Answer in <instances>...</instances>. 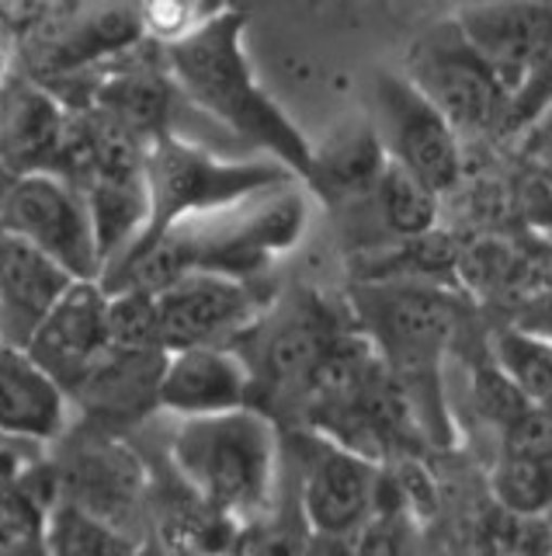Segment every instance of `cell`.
I'll return each instance as SVG.
<instances>
[{
    "instance_id": "1",
    "label": "cell",
    "mask_w": 552,
    "mask_h": 556,
    "mask_svg": "<svg viewBox=\"0 0 552 556\" xmlns=\"http://www.w3.org/2000/svg\"><path fill=\"white\" fill-rule=\"evenodd\" d=\"M303 223L306 205L292 185L257 191L233 205L184 216L146 237L108 275L112 282H105V289L157 295L184 275H227L244 282L247 271L261 268L268 257L288 251L299 240Z\"/></svg>"
},
{
    "instance_id": "2",
    "label": "cell",
    "mask_w": 552,
    "mask_h": 556,
    "mask_svg": "<svg viewBox=\"0 0 552 556\" xmlns=\"http://www.w3.org/2000/svg\"><path fill=\"white\" fill-rule=\"evenodd\" d=\"M240 35H244L240 14L216 8V14L202 28L167 46L170 74L202 112H209L236 136H244L247 143L271 153V161H279L285 170L309 178L313 153L279 104L257 87Z\"/></svg>"
},
{
    "instance_id": "3",
    "label": "cell",
    "mask_w": 552,
    "mask_h": 556,
    "mask_svg": "<svg viewBox=\"0 0 552 556\" xmlns=\"http://www.w3.org/2000/svg\"><path fill=\"white\" fill-rule=\"evenodd\" d=\"M170 473L233 526L268 515L282 483V442L261 410L184 417L170 431Z\"/></svg>"
},
{
    "instance_id": "4",
    "label": "cell",
    "mask_w": 552,
    "mask_h": 556,
    "mask_svg": "<svg viewBox=\"0 0 552 556\" xmlns=\"http://www.w3.org/2000/svg\"><path fill=\"white\" fill-rule=\"evenodd\" d=\"M296 181L279 161H216L192 143L175 136H161L146 150V188H150V233L167 230L184 216L209 213L219 205H233L257 191H271ZM143 237V240H146Z\"/></svg>"
},
{
    "instance_id": "5",
    "label": "cell",
    "mask_w": 552,
    "mask_h": 556,
    "mask_svg": "<svg viewBox=\"0 0 552 556\" xmlns=\"http://www.w3.org/2000/svg\"><path fill=\"white\" fill-rule=\"evenodd\" d=\"M0 230L60 265L74 282H101V248L84 191L63 174L14 178L0 199Z\"/></svg>"
},
{
    "instance_id": "6",
    "label": "cell",
    "mask_w": 552,
    "mask_h": 556,
    "mask_svg": "<svg viewBox=\"0 0 552 556\" xmlns=\"http://www.w3.org/2000/svg\"><path fill=\"white\" fill-rule=\"evenodd\" d=\"M410 84L435 104L441 118L462 132H500L508 94L455 22L431 28L410 52Z\"/></svg>"
},
{
    "instance_id": "7",
    "label": "cell",
    "mask_w": 552,
    "mask_h": 556,
    "mask_svg": "<svg viewBox=\"0 0 552 556\" xmlns=\"http://www.w3.org/2000/svg\"><path fill=\"white\" fill-rule=\"evenodd\" d=\"M375 109L383 122L389 161L424 181L435 195L448 191L462 174V147L455 129L441 118L418 87L400 77H383L375 87Z\"/></svg>"
},
{
    "instance_id": "8",
    "label": "cell",
    "mask_w": 552,
    "mask_h": 556,
    "mask_svg": "<svg viewBox=\"0 0 552 556\" xmlns=\"http://www.w3.org/2000/svg\"><path fill=\"white\" fill-rule=\"evenodd\" d=\"M358 303L369 334L383 344L389 362H400L410 372L438 362L459 320L455 300L435 286H375L361 292Z\"/></svg>"
},
{
    "instance_id": "9",
    "label": "cell",
    "mask_w": 552,
    "mask_h": 556,
    "mask_svg": "<svg viewBox=\"0 0 552 556\" xmlns=\"http://www.w3.org/2000/svg\"><path fill=\"white\" fill-rule=\"evenodd\" d=\"M108 292L101 282H74L49 309L25 352L63 393H74L108 352Z\"/></svg>"
},
{
    "instance_id": "10",
    "label": "cell",
    "mask_w": 552,
    "mask_h": 556,
    "mask_svg": "<svg viewBox=\"0 0 552 556\" xmlns=\"http://www.w3.org/2000/svg\"><path fill=\"white\" fill-rule=\"evenodd\" d=\"M153 300H157L164 352L227 348L222 341L233 338L254 313L251 289L227 275H184Z\"/></svg>"
},
{
    "instance_id": "11",
    "label": "cell",
    "mask_w": 552,
    "mask_h": 556,
    "mask_svg": "<svg viewBox=\"0 0 552 556\" xmlns=\"http://www.w3.org/2000/svg\"><path fill=\"white\" fill-rule=\"evenodd\" d=\"M375 491L378 477L369 456H358L337 442H323L306 459L299 511L309 532L351 535L369 526Z\"/></svg>"
},
{
    "instance_id": "12",
    "label": "cell",
    "mask_w": 552,
    "mask_h": 556,
    "mask_svg": "<svg viewBox=\"0 0 552 556\" xmlns=\"http://www.w3.org/2000/svg\"><path fill=\"white\" fill-rule=\"evenodd\" d=\"M455 25L511 98L552 42V4H473L455 11Z\"/></svg>"
},
{
    "instance_id": "13",
    "label": "cell",
    "mask_w": 552,
    "mask_h": 556,
    "mask_svg": "<svg viewBox=\"0 0 552 556\" xmlns=\"http://www.w3.org/2000/svg\"><path fill=\"white\" fill-rule=\"evenodd\" d=\"M254 376L230 348H181L167 352L157 404L170 414L213 417L251 407Z\"/></svg>"
},
{
    "instance_id": "14",
    "label": "cell",
    "mask_w": 552,
    "mask_h": 556,
    "mask_svg": "<svg viewBox=\"0 0 552 556\" xmlns=\"http://www.w3.org/2000/svg\"><path fill=\"white\" fill-rule=\"evenodd\" d=\"M74 278L28 243L0 230V341L28 348Z\"/></svg>"
},
{
    "instance_id": "15",
    "label": "cell",
    "mask_w": 552,
    "mask_h": 556,
    "mask_svg": "<svg viewBox=\"0 0 552 556\" xmlns=\"http://www.w3.org/2000/svg\"><path fill=\"white\" fill-rule=\"evenodd\" d=\"M63 486L60 501L88 511L105 526L123 529L132 508H143V466L136 463L123 445L98 442L91 448L74 452L63 473H56V491Z\"/></svg>"
},
{
    "instance_id": "16",
    "label": "cell",
    "mask_w": 552,
    "mask_h": 556,
    "mask_svg": "<svg viewBox=\"0 0 552 556\" xmlns=\"http://www.w3.org/2000/svg\"><path fill=\"white\" fill-rule=\"evenodd\" d=\"M70 118L63 115L60 101L39 84L11 87L8 118L0 129V164L11 178L28 174H60Z\"/></svg>"
},
{
    "instance_id": "17",
    "label": "cell",
    "mask_w": 552,
    "mask_h": 556,
    "mask_svg": "<svg viewBox=\"0 0 552 556\" xmlns=\"http://www.w3.org/2000/svg\"><path fill=\"white\" fill-rule=\"evenodd\" d=\"M66 428V393L25 348L0 341V431L28 442H53Z\"/></svg>"
},
{
    "instance_id": "18",
    "label": "cell",
    "mask_w": 552,
    "mask_h": 556,
    "mask_svg": "<svg viewBox=\"0 0 552 556\" xmlns=\"http://www.w3.org/2000/svg\"><path fill=\"white\" fill-rule=\"evenodd\" d=\"M153 532L164 556H227L236 526L178 483V497L153 504Z\"/></svg>"
},
{
    "instance_id": "19",
    "label": "cell",
    "mask_w": 552,
    "mask_h": 556,
    "mask_svg": "<svg viewBox=\"0 0 552 556\" xmlns=\"http://www.w3.org/2000/svg\"><path fill=\"white\" fill-rule=\"evenodd\" d=\"M334 341L317 317H292L265 341L261 369L271 387H306Z\"/></svg>"
},
{
    "instance_id": "20",
    "label": "cell",
    "mask_w": 552,
    "mask_h": 556,
    "mask_svg": "<svg viewBox=\"0 0 552 556\" xmlns=\"http://www.w3.org/2000/svg\"><path fill=\"white\" fill-rule=\"evenodd\" d=\"M46 556H143L126 532L56 501L46 511Z\"/></svg>"
},
{
    "instance_id": "21",
    "label": "cell",
    "mask_w": 552,
    "mask_h": 556,
    "mask_svg": "<svg viewBox=\"0 0 552 556\" xmlns=\"http://www.w3.org/2000/svg\"><path fill=\"white\" fill-rule=\"evenodd\" d=\"M372 195L378 202L383 223L400 237H424L438 219V195L413 174H407L400 164L386 156L383 170H378Z\"/></svg>"
},
{
    "instance_id": "22",
    "label": "cell",
    "mask_w": 552,
    "mask_h": 556,
    "mask_svg": "<svg viewBox=\"0 0 552 556\" xmlns=\"http://www.w3.org/2000/svg\"><path fill=\"white\" fill-rule=\"evenodd\" d=\"M53 508L36 486L0 483V556H46V511Z\"/></svg>"
},
{
    "instance_id": "23",
    "label": "cell",
    "mask_w": 552,
    "mask_h": 556,
    "mask_svg": "<svg viewBox=\"0 0 552 556\" xmlns=\"http://www.w3.org/2000/svg\"><path fill=\"white\" fill-rule=\"evenodd\" d=\"M108 292V289H105ZM108 352L123 355H167L161 341L157 300L150 292H108Z\"/></svg>"
},
{
    "instance_id": "24",
    "label": "cell",
    "mask_w": 552,
    "mask_h": 556,
    "mask_svg": "<svg viewBox=\"0 0 552 556\" xmlns=\"http://www.w3.org/2000/svg\"><path fill=\"white\" fill-rule=\"evenodd\" d=\"M493 365L504 372L525 400L552 396V341L525 330H504L493 341Z\"/></svg>"
},
{
    "instance_id": "25",
    "label": "cell",
    "mask_w": 552,
    "mask_h": 556,
    "mask_svg": "<svg viewBox=\"0 0 552 556\" xmlns=\"http://www.w3.org/2000/svg\"><path fill=\"white\" fill-rule=\"evenodd\" d=\"M309 535L313 532H309L303 511L288 515L274 504L268 515L236 526L227 556H306Z\"/></svg>"
},
{
    "instance_id": "26",
    "label": "cell",
    "mask_w": 552,
    "mask_h": 556,
    "mask_svg": "<svg viewBox=\"0 0 552 556\" xmlns=\"http://www.w3.org/2000/svg\"><path fill=\"white\" fill-rule=\"evenodd\" d=\"M497 508L514 515H549L552 511V463H531L504 456L493 469Z\"/></svg>"
},
{
    "instance_id": "27",
    "label": "cell",
    "mask_w": 552,
    "mask_h": 556,
    "mask_svg": "<svg viewBox=\"0 0 552 556\" xmlns=\"http://www.w3.org/2000/svg\"><path fill=\"white\" fill-rule=\"evenodd\" d=\"M386 156L378 139L372 136H355L344 139V143L326 153V156H313V170L309 178H317L326 191H358V188H375L378 170H383Z\"/></svg>"
},
{
    "instance_id": "28",
    "label": "cell",
    "mask_w": 552,
    "mask_h": 556,
    "mask_svg": "<svg viewBox=\"0 0 552 556\" xmlns=\"http://www.w3.org/2000/svg\"><path fill=\"white\" fill-rule=\"evenodd\" d=\"M549 109H552V42L539 52V60L528 66L522 87L508 98V112H504V122H500V132L525 136Z\"/></svg>"
},
{
    "instance_id": "29",
    "label": "cell",
    "mask_w": 552,
    "mask_h": 556,
    "mask_svg": "<svg viewBox=\"0 0 552 556\" xmlns=\"http://www.w3.org/2000/svg\"><path fill=\"white\" fill-rule=\"evenodd\" d=\"M487 546L504 556H552V526L545 515L497 508L487 518Z\"/></svg>"
},
{
    "instance_id": "30",
    "label": "cell",
    "mask_w": 552,
    "mask_h": 556,
    "mask_svg": "<svg viewBox=\"0 0 552 556\" xmlns=\"http://www.w3.org/2000/svg\"><path fill=\"white\" fill-rule=\"evenodd\" d=\"M504 456L552 463V396L531 400L522 417L504 431Z\"/></svg>"
},
{
    "instance_id": "31",
    "label": "cell",
    "mask_w": 552,
    "mask_h": 556,
    "mask_svg": "<svg viewBox=\"0 0 552 556\" xmlns=\"http://www.w3.org/2000/svg\"><path fill=\"white\" fill-rule=\"evenodd\" d=\"M473 400H476V410L487 417L490 425H497L500 431H508L522 410L528 407L525 393L514 387V382L497 369V365H483L473 376Z\"/></svg>"
},
{
    "instance_id": "32",
    "label": "cell",
    "mask_w": 552,
    "mask_h": 556,
    "mask_svg": "<svg viewBox=\"0 0 552 556\" xmlns=\"http://www.w3.org/2000/svg\"><path fill=\"white\" fill-rule=\"evenodd\" d=\"M140 14V28L143 35H153L164 46H175L181 39H188L195 28H202L209 17L216 14V8H192V4H146L136 8Z\"/></svg>"
},
{
    "instance_id": "33",
    "label": "cell",
    "mask_w": 552,
    "mask_h": 556,
    "mask_svg": "<svg viewBox=\"0 0 552 556\" xmlns=\"http://www.w3.org/2000/svg\"><path fill=\"white\" fill-rule=\"evenodd\" d=\"M306 556H389V549L378 543L372 532H351V535H309Z\"/></svg>"
},
{
    "instance_id": "34",
    "label": "cell",
    "mask_w": 552,
    "mask_h": 556,
    "mask_svg": "<svg viewBox=\"0 0 552 556\" xmlns=\"http://www.w3.org/2000/svg\"><path fill=\"white\" fill-rule=\"evenodd\" d=\"M525 150L539 156H552V109L525 132Z\"/></svg>"
},
{
    "instance_id": "35",
    "label": "cell",
    "mask_w": 552,
    "mask_h": 556,
    "mask_svg": "<svg viewBox=\"0 0 552 556\" xmlns=\"http://www.w3.org/2000/svg\"><path fill=\"white\" fill-rule=\"evenodd\" d=\"M8 94H11V87L0 80V129H4V118H8Z\"/></svg>"
},
{
    "instance_id": "36",
    "label": "cell",
    "mask_w": 552,
    "mask_h": 556,
    "mask_svg": "<svg viewBox=\"0 0 552 556\" xmlns=\"http://www.w3.org/2000/svg\"><path fill=\"white\" fill-rule=\"evenodd\" d=\"M11 181H14V178H11V174H8V167L0 164V199H4V191L11 188Z\"/></svg>"
},
{
    "instance_id": "37",
    "label": "cell",
    "mask_w": 552,
    "mask_h": 556,
    "mask_svg": "<svg viewBox=\"0 0 552 556\" xmlns=\"http://www.w3.org/2000/svg\"><path fill=\"white\" fill-rule=\"evenodd\" d=\"M0 74H4V22H0Z\"/></svg>"
},
{
    "instance_id": "38",
    "label": "cell",
    "mask_w": 552,
    "mask_h": 556,
    "mask_svg": "<svg viewBox=\"0 0 552 556\" xmlns=\"http://www.w3.org/2000/svg\"><path fill=\"white\" fill-rule=\"evenodd\" d=\"M545 167H549V170H545V178H549V191H552V156H545Z\"/></svg>"
},
{
    "instance_id": "39",
    "label": "cell",
    "mask_w": 552,
    "mask_h": 556,
    "mask_svg": "<svg viewBox=\"0 0 552 556\" xmlns=\"http://www.w3.org/2000/svg\"><path fill=\"white\" fill-rule=\"evenodd\" d=\"M479 556H504V553H497V549H490V546H483Z\"/></svg>"
},
{
    "instance_id": "40",
    "label": "cell",
    "mask_w": 552,
    "mask_h": 556,
    "mask_svg": "<svg viewBox=\"0 0 552 556\" xmlns=\"http://www.w3.org/2000/svg\"><path fill=\"white\" fill-rule=\"evenodd\" d=\"M545 518H549V526H552V511H549V515H545Z\"/></svg>"
}]
</instances>
